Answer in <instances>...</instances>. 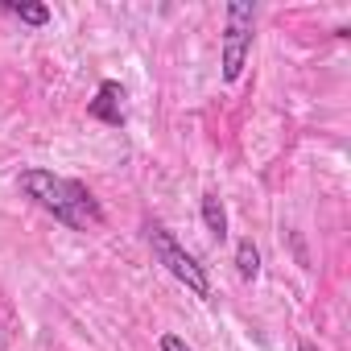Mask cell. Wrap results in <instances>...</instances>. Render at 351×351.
<instances>
[{
	"mask_svg": "<svg viewBox=\"0 0 351 351\" xmlns=\"http://www.w3.org/2000/svg\"><path fill=\"white\" fill-rule=\"evenodd\" d=\"M0 13H9V17L25 21V25H46L50 21V9L46 5H0Z\"/></svg>",
	"mask_w": 351,
	"mask_h": 351,
	"instance_id": "7",
	"label": "cell"
},
{
	"mask_svg": "<svg viewBox=\"0 0 351 351\" xmlns=\"http://www.w3.org/2000/svg\"><path fill=\"white\" fill-rule=\"evenodd\" d=\"M145 236H149V248H153V256L173 273V277H178L191 293H199V298H211V281H207V269L178 244V240H173V232L165 228V223H149L145 228Z\"/></svg>",
	"mask_w": 351,
	"mask_h": 351,
	"instance_id": "2",
	"label": "cell"
},
{
	"mask_svg": "<svg viewBox=\"0 0 351 351\" xmlns=\"http://www.w3.org/2000/svg\"><path fill=\"white\" fill-rule=\"evenodd\" d=\"M252 25H256V9L252 5H228V29H223V79L236 83L244 75L248 50H252Z\"/></svg>",
	"mask_w": 351,
	"mask_h": 351,
	"instance_id": "3",
	"label": "cell"
},
{
	"mask_svg": "<svg viewBox=\"0 0 351 351\" xmlns=\"http://www.w3.org/2000/svg\"><path fill=\"white\" fill-rule=\"evenodd\" d=\"M236 269H240L244 281H256V273H261V252H256L252 240H240V244H236Z\"/></svg>",
	"mask_w": 351,
	"mask_h": 351,
	"instance_id": "6",
	"label": "cell"
},
{
	"mask_svg": "<svg viewBox=\"0 0 351 351\" xmlns=\"http://www.w3.org/2000/svg\"><path fill=\"white\" fill-rule=\"evenodd\" d=\"M17 186L25 191V199H34L42 211H50L58 223H66L75 232H87V228L104 223V207L95 203V195L83 182L62 178L54 169H21Z\"/></svg>",
	"mask_w": 351,
	"mask_h": 351,
	"instance_id": "1",
	"label": "cell"
},
{
	"mask_svg": "<svg viewBox=\"0 0 351 351\" xmlns=\"http://www.w3.org/2000/svg\"><path fill=\"white\" fill-rule=\"evenodd\" d=\"M203 223L215 240H228V211H223L219 195H203Z\"/></svg>",
	"mask_w": 351,
	"mask_h": 351,
	"instance_id": "5",
	"label": "cell"
},
{
	"mask_svg": "<svg viewBox=\"0 0 351 351\" xmlns=\"http://www.w3.org/2000/svg\"><path fill=\"white\" fill-rule=\"evenodd\" d=\"M87 112H91V120H99V124H112V128H120L124 124V87L120 83H99V91H95V99L87 104Z\"/></svg>",
	"mask_w": 351,
	"mask_h": 351,
	"instance_id": "4",
	"label": "cell"
},
{
	"mask_svg": "<svg viewBox=\"0 0 351 351\" xmlns=\"http://www.w3.org/2000/svg\"><path fill=\"white\" fill-rule=\"evenodd\" d=\"M161 351H195L186 339H178V335H161Z\"/></svg>",
	"mask_w": 351,
	"mask_h": 351,
	"instance_id": "8",
	"label": "cell"
},
{
	"mask_svg": "<svg viewBox=\"0 0 351 351\" xmlns=\"http://www.w3.org/2000/svg\"><path fill=\"white\" fill-rule=\"evenodd\" d=\"M298 351H314V343H302V347H298Z\"/></svg>",
	"mask_w": 351,
	"mask_h": 351,
	"instance_id": "9",
	"label": "cell"
}]
</instances>
